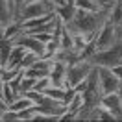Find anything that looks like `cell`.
Here are the masks:
<instances>
[{"label": "cell", "instance_id": "obj_10", "mask_svg": "<svg viewBox=\"0 0 122 122\" xmlns=\"http://www.w3.org/2000/svg\"><path fill=\"white\" fill-rule=\"evenodd\" d=\"M28 54V50L24 48L22 45H19V43H15V48H13V52H11V56H9V61L6 67H20V63H22L24 56ZM22 69V67H20Z\"/></svg>", "mask_w": 122, "mask_h": 122}, {"label": "cell", "instance_id": "obj_18", "mask_svg": "<svg viewBox=\"0 0 122 122\" xmlns=\"http://www.w3.org/2000/svg\"><path fill=\"white\" fill-rule=\"evenodd\" d=\"M52 78L50 76H45V78H39L37 80V83H35V91H41V92H45L48 87H52Z\"/></svg>", "mask_w": 122, "mask_h": 122}, {"label": "cell", "instance_id": "obj_14", "mask_svg": "<svg viewBox=\"0 0 122 122\" xmlns=\"http://www.w3.org/2000/svg\"><path fill=\"white\" fill-rule=\"evenodd\" d=\"M78 9H83V11H102V6H100L98 0H74Z\"/></svg>", "mask_w": 122, "mask_h": 122}, {"label": "cell", "instance_id": "obj_1", "mask_svg": "<svg viewBox=\"0 0 122 122\" xmlns=\"http://www.w3.org/2000/svg\"><path fill=\"white\" fill-rule=\"evenodd\" d=\"M107 15H109L107 9H102V11H83V9H78L74 20L70 24H67V28L72 33H81V35H87V37H96L100 28L107 20Z\"/></svg>", "mask_w": 122, "mask_h": 122}, {"label": "cell", "instance_id": "obj_21", "mask_svg": "<svg viewBox=\"0 0 122 122\" xmlns=\"http://www.w3.org/2000/svg\"><path fill=\"white\" fill-rule=\"evenodd\" d=\"M28 2H39V0H26V4H28Z\"/></svg>", "mask_w": 122, "mask_h": 122}, {"label": "cell", "instance_id": "obj_2", "mask_svg": "<svg viewBox=\"0 0 122 122\" xmlns=\"http://www.w3.org/2000/svg\"><path fill=\"white\" fill-rule=\"evenodd\" d=\"M96 65L87 59H78L74 63H70L69 69H67V87L69 89H76L80 83H83L87 80V76L91 74V70Z\"/></svg>", "mask_w": 122, "mask_h": 122}, {"label": "cell", "instance_id": "obj_16", "mask_svg": "<svg viewBox=\"0 0 122 122\" xmlns=\"http://www.w3.org/2000/svg\"><path fill=\"white\" fill-rule=\"evenodd\" d=\"M39 78H33V76H28L26 72H24V78H22V83H20V94L28 91H33L35 89V83H37Z\"/></svg>", "mask_w": 122, "mask_h": 122}, {"label": "cell", "instance_id": "obj_11", "mask_svg": "<svg viewBox=\"0 0 122 122\" xmlns=\"http://www.w3.org/2000/svg\"><path fill=\"white\" fill-rule=\"evenodd\" d=\"M15 48V41L13 39H2V52H0V67H6L9 61V56Z\"/></svg>", "mask_w": 122, "mask_h": 122}, {"label": "cell", "instance_id": "obj_7", "mask_svg": "<svg viewBox=\"0 0 122 122\" xmlns=\"http://www.w3.org/2000/svg\"><path fill=\"white\" fill-rule=\"evenodd\" d=\"M15 43L22 45L26 50H30V52L37 54V56H41V57H45V52H46V43L39 41L35 35H31V33H22V35L17 39Z\"/></svg>", "mask_w": 122, "mask_h": 122}, {"label": "cell", "instance_id": "obj_5", "mask_svg": "<svg viewBox=\"0 0 122 122\" xmlns=\"http://www.w3.org/2000/svg\"><path fill=\"white\" fill-rule=\"evenodd\" d=\"M118 39H120V30H118V26L107 19L106 22H104V26L100 28L98 35H96V46H98V52H100V50L109 48V46L115 45Z\"/></svg>", "mask_w": 122, "mask_h": 122}, {"label": "cell", "instance_id": "obj_12", "mask_svg": "<svg viewBox=\"0 0 122 122\" xmlns=\"http://www.w3.org/2000/svg\"><path fill=\"white\" fill-rule=\"evenodd\" d=\"M22 70L24 69H20V67H0V81H11Z\"/></svg>", "mask_w": 122, "mask_h": 122}, {"label": "cell", "instance_id": "obj_8", "mask_svg": "<svg viewBox=\"0 0 122 122\" xmlns=\"http://www.w3.org/2000/svg\"><path fill=\"white\" fill-rule=\"evenodd\" d=\"M100 104L106 107V109H109V111L115 115L117 120H122V100H120V96H118V92L104 94V98H102Z\"/></svg>", "mask_w": 122, "mask_h": 122}, {"label": "cell", "instance_id": "obj_19", "mask_svg": "<svg viewBox=\"0 0 122 122\" xmlns=\"http://www.w3.org/2000/svg\"><path fill=\"white\" fill-rule=\"evenodd\" d=\"M52 2L56 4V8H57V6H63V4H67L69 0H52Z\"/></svg>", "mask_w": 122, "mask_h": 122}, {"label": "cell", "instance_id": "obj_9", "mask_svg": "<svg viewBox=\"0 0 122 122\" xmlns=\"http://www.w3.org/2000/svg\"><path fill=\"white\" fill-rule=\"evenodd\" d=\"M56 13L59 15V19L65 24H70L74 20L76 13H78V8H76L74 2H67V4H63V6H57V8H56Z\"/></svg>", "mask_w": 122, "mask_h": 122}, {"label": "cell", "instance_id": "obj_6", "mask_svg": "<svg viewBox=\"0 0 122 122\" xmlns=\"http://www.w3.org/2000/svg\"><path fill=\"white\" fill-rule=\"evenodd\" d=\"M98 69V78H100V87L104 94H111V92H118V89L122 87V78H118L115 74V70L111 67H104L100 65Z\"/></svg>", "mask_w": 122, "mask_h": 122}, {"label": "cell", "instance_id": "obj_20", "mask_svg": "<svg viewBox=\"0 0 122 122\" xmlns=\"http://www.w3.org/2000/svg\"><path fill=\"white\" fill-rule=\"evenodd\" d=\"M17 2V6H19V8H20V6H24V4H26V0H15Z\"/></svg>", "mask_w": 122, "mask_h": 122}, {"label": "cell", "instance_id": "obj_3", "mask_svg": "<svg viewBox=\"0 0 122 122\" xmlns=\"http://www.w3.org/2000/svg\"><path fill=\"white\" fill-rule=\"evenodd\" d=\"M56 11V4L52 0H39V2H28L20 6L19 11V19L20 20H28V19H37V17H45L48 13Z\"/></svg>", "mask_w": 122, "mask_h": 122}, {"label": "cell", "instance_id": "obj_15", "mask_svg": "<svg viewBox=\"0 0 122 122\" xmlns=\"http://www.w3.org/2000/svg\"><path fill=\"white\" fill-rule=\"evenodd\" d=\"M67 92H69V89H67V87L52 85V87H48V89L45 91V94H48V96H52V98H56V100L65 102V98H67Z\"/></svg>", "mask_w": 122, "mask_h": 122}, {"label": "cell", "instance_id": "obj_13", "mask_svg": "<svg viewBox=\"0 0 122 122\" xmlns=\"http://www.w3.org/2000/svg\"><path fill=\"white\" fill-rule=\"evenodd\" d=\"M2 83V102H6V104H11L13 100L19 96V92H15V89L11 87V83L9 81H0Z\"/></svg>", "mask_w": 122, "mask_h": 122}, {"label": "cell", "instance_id": "obj_4", "mask_svg": "<svg viewBox=\"0 0 122 122\" xmlns=\"http://www.w3.org/2000/svg\"><path fill=\"white\" fill-rule=\"evenodd\" d=\"M92 63L100 67V65H104V67H117V65H122V37L111 45L109 48L106 50H100L96 52V56L92 57Z\"/></svg>", "mask_w": 122, "mask_h": 122}, {"label": "cell", "instance_id": "obj_17", "mask_svg": "<svg viewBox=\"0 0 122 122\" xmlns=\"http://www.w3.org/2000/svg\"><path fill=\"white\" fill-rule=\"evenodd\" d=\"M39 57H41V56H37V54H33V52H30V50H28V54L24 56L22 63H20V67H22L24 70H26V69H30V67H31V65H33V63L39 59Z\"/></svg>", "mask_w": 122, "mask_h": 122}]
</instances>
